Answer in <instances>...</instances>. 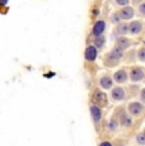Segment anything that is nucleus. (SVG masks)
Segmentation results:
<instances>
[{
	"instance_id": "f257e3e1",
	"label": "nucleus",
	"mask_w": 145,
	"mask_h": 146,
	"mask_svg": "<svg viewBox=\"0 0 145 146\" xmlns=\"http://www.w3.org/2000/svg\"><path fill=\"white\" fill-rule=\"evenodd\" d=\"M125 56V51L121 48H118L117 46H115L110 52H107L103 57V62L106 66L108 67H113L116 65H118V62L124 58Z\"/></svg>"
},
{
	"instance_id": "f03ea898",
	"label": "nucleus",
	"mask_w": 145,
	"mask_h": 146,
	"mask_svg": "<svg viewBox=\"0 0 145 146\" xmlns=\"http://www.w3.org/2000/svg\"><path fill=\"white\" fill-rule=\"evenodd\" d=\"M113 114L120 119L122 128H130L134 123V117L131 116L127 111V108H122V107H117L113 112Z\"/></svg>"
},
{
	"instance_id": "7ed1b4c3",
	"label": "nucleus",
	"mask_w": 145,
	"mask_h": 146,
	"mask_svg": "<svg viewBox=\"0 0 145 146\" xmlns=\"http://www.w3.org/2000/svg\"><path fill=\"white\" fill-rule=\"evenodd\" d=\"M127 111H129V113L131 114L132 117H140L141 114L144 113L145 111V106H144V102H130L129 104H127Z\"/></svg>"
},
{
	"instance_id": "20e7f679",
	"label": "nucleus",
	"mask_w": 145,
	"mask_h": 146,
	"mask_svg": "<svg viewBox=\"0 0 145 146\" xmlns=\"http://www.w3.org/2000/svg\"><path fill=\"white\" fill-rule=\"evenodd\" d=\"M129 75H130V80L132 83H139V81L145 79V69L140 66H132L129 70Z\"/></svg>"
},
{
	"instance_id": "39448f33",
	"label": "nucleus",
	"mask_w": 145,
	"mask_h": 146,
	"mask_svg": "<svg viewBox=\"0 0 145 146\" xmlns=\"http://www.w3.org/2000/svg\"><path fill=\"white\" fill-rule=\"evenodd\" d=\"M126 90L122 86H113L111 89V94L110 98L112 102H122V100L126 99Z\"/></svg>"
},
{
	"instance_id": "423d86ee",
	"label": "nucleus",
	"mask_w": 145,
	"mask_h": 146,
	"mask_svg": "<svg viewBox=\"0 0 145 146\" xmlns=\"http://www.w3.org/2000/svg\"><path fill=\"white\" fill-rule=\"evenodd\" d=\"M89 112H90V117H92V119H93V122L96 123V125H98L103 118L101 106L96 104V103H92V104L89 106Z\"/></svg>"
},
{
	"instance_id": "0eeeda50",
	"label": "nucleus",
	"mask_w": 145,
	"mask_h": 146,
	"mask_svg": "<svg viewBox=\"0 0 145 146\" xmlns=\"http://www.w3.org/2000/svg\"><path fill=\"white\" fill-rule=\"evenodd\" d=\"M113 83H115V79H113V76H110L108 74H103L102 76H99V79H98L99 88L104 89V90L112 89L113 88Z\"/></svg>"
},
{
	"instance_id": "6e6552de",
	"label": "nucleus",
	"mask_w": 145,
	"mask_h": 146,
	"mask_svg": "<svg viewBox=\"0 0 145 146\" xmlns=\"http://www.w3.org/2000/svg\"><path fill=\"white\" fill-rule=\"evenodd\" d=\"M106 28H107L106 21H103V19H98V21L93 24V28H92V36H93V38L104 35Z\"/></svg>"
},
{
	"instance_id": "1a4fd4ad",
	"label": "nucleus",
	"mask_w": 145,
	"mask_h": 146,
	"mask_svg": "<svg viewBox=\"0 0 145 146\" xmlns=\"http://www.w3.org/2000/svg\"><path fill=\"white\" fill-rule=\"evenodd\" d=\"M93 102L98 106L106 107L108 104V99H107V94L103 93L101 89H96L93 92Z\"/></svg>"
},
{
	"instance_id": "9d476101",
	"label": "nucleus",
	"mask_w": 145,
	"mask_h": 146,
	"mask_svg": "<svg viewBox=\"0 0 145 146\" xmlns=\"http://www.w3.org/2000/svg\"><path fill=\"white\" fill-rule=\"evenodd\" d=\"M98 57V48L94 44H89L84 51V58L88 62H94Z\"/></svg>"
},
{
	"instance_id": "9b49d317",
	"label": "nucleus",
	"mask_w": 145,
	"mask_h": 146,
	"mask_svg": "<svg viewBox=\"0 0 145 146\" xmlns=\"http://www.w3.org/2000/svg\"><path fill=\"white\" fill-rule=\"evenodd\" d=\"M113 79L117 84H126L130 80V75L125 69H120L113 74Z\"/></svg>"
},
{
	"instance_id": "f8f14e48",
	"label": "nucleus",
	"mask_w": 145,
	"mask_h": 146,
	"mask_svg": "<svg viewBox=\"0 0 145 146\" xmlns=\"http://www.w3.org/2000/svg\"><path fill=\"white\" fill-rule=\"evenodd\" d=\"M120 17L122 18V21H131L135 15V9L134 7H130V5H126V7H122L121 9L118 10Z\"/></svg>"
},
{
	"instance_id": "ddd939ff",
	"label": "nucleus",
	"mask_w": 145,
	"mask_h": 146,
	"mask_svg": "<svg viewBox=\"0 0 145 146\" xmlns=\"http://www.w3.org/2000/svg\"><path fill=\"white\" fill-rule=\"evenodd\" d=\"M115 46H117L118 48L124 50V51H126V50H129L131 46H132V42H131L130 38H127L126 36H120V37L116 38L115 41Z\"/></svg>"
},
{
	"instance_id": "4468645a",
	"label": "nucleus",
	"mask_w": 145,
	"mask_h": 146,
	"mask_svg": "<svg viewBox=\"0 0 145 146\" xmlns=\"http://www.w3.org/2000/svg\"><path fill=\"white\" fill-rule=\"evenodd\" d=\"M143 22L140 21H131L129 23V33L132 36H136V35H140L143 32Z\"/></svg>"
},
{
	"instance_id": "2eb2a0df",
	"label": "nucleus",
	"mask_w": 145,
	"mask_h": 146,
	"mask_svg": "<svg viewBox=\"0 0 145 146\" xmlns=\"http://www.w3.org/2000/svg\"><path fill=\"white\" fill-rule=\"evenodd\" d=\"M113 33L116 35V37L129 35V23H126V22H120V23H117Z\"/></svg>"
},
{
	"instance_id": "dca6fc26",
	"label": "nucleus",
	"mask_w": 145,
	"mask_h": 146,
	"mask_svg": "<svg viewBox=\"0 0 145 146\" xmlns=\"http://www.w3.org/2000/svg\"><path fill=\"white\" fill-rule=\"evenodd\" d=\"M120 127H121L120 119L117 118L115 114H112V117H111V118L108 119V122H107V130L110 131V132H117Z\"/></svg>"
},
{
	"instance_id": "f3484780",
	"label": "nucleus",
	"mask_w": 145,
	"mask_h": 146,
	"mask_svg": "<svg viewBox=\"0 0 145 146\" xmlns=\"http://www.w3.org/2000/svg\"><path fill=\"white\" fill-rule=\"evenodd\" d=\"M93 44H94V46H96L98 50H102L103 47H104V44H106V37H104V35L98 36V37H94Z\"/></svg>"
},
{
	"instance_id": "a211bd4d",
	"label": "nucleus",
	"mask_w": 145,
	"mask_h": 146,
	"mask_svg": "<svg viewBox=\"0 0 145 146\" xmlns=\"http://www.w3.org/2000/svg\"><path fill=\"white\" fill-rule=\"evenodd\" d=\"M135 141L138 145H145V132L143 131V132H139L138 135L135 136Z\"/></svg>"
},
{
	"instance_id": "6ab92c4d",
	"label": "nucleus",
	"mask_w": 145,
	"mask_h": 146,
	"mask_svg": "<svg viewBox=\"0 0 145 146\" xmlns=\"http://www.w3.org/2000/svg\"><path fill=\"white\" fill-rule=\"evenodd\" d=\"M136 57L140 62H145V47H140L136 52Z\"/></svg>"
},
{
	"instance_id": "aec40b11",
	"label": "nucleus",
	"mask_w": 145,
	"mask_h": 146,
	"mask_svg": "<svg viewBox=\"0 0 145 146\" xmlns=\"http://www.w3.org/2000/svg\"><path fill=\"white\" fill-rule=\"evenodd\" d=\"M115 1V4L117 5V7L122 8V7H126V5H129L131 3V0H113Z\"/></svg>"
},
{
	"instance_id": "412c9836",
	"label": "nucleus",
	"mask_w": 145,
	"mask_h": 146,
	"mask_svg": "<svg viewBox=\"0 0 145 146\" xmlns=\"http://www.w3.org/2000/svg\"><path fill=\"white\" fill-rule=\"evenodd\" d=\"M111 22H112V23H115V24L120 23V22H122V18L120 17V13H118V12L115 13L112 17H111Z\"/></svg>"
},
{
	"instance_id": "4be33fe9",
	"label": "nucleus",
	"mask_w": 145,
	"mask_h": 146,
	"mask_svg": "<svg viewBox=\"0 0 145 146\" xmlns=\"http://www.w3.org/2000/svg\"><path fill=\"white\" fill-rule=\"evenodd\" d=\"M138 13H139V15L140 17H145V1H143L138 7Z\"/></svg>"
},
{
	"instance_id": "5701e85b",
	"label": "nucleus",
	"mask_w": 145,
	"mask_h": 146,
	"mask_svg": "<svg viewBox=\"0 0 145 146\" xmlns=\"http://www.w3.org/2000/svg\"><path fill=\"white\" fill-rule=\"evenodd\" d=\"M139 98H140L141 102L145 103V88H143V89L140 90V93H139Z\"/></svg>"
},
{
	"instance_id": "b1692460",
	"label": "nucleus",
	"mask_w": 145,
	"mask_h": 146,
	"mask_svg": "<svg viewBox=\"0 0 145 146\" xmlns=\"http://www.w3.org/2000/svg\"><path fill=\"white\" fill-rule=\"evenodd\" d=\"M143 1H145V0H131V4H132V7H134V5L139 7V5H140Z\"/></svg>"
},
{
	"instance_id": "393cba45",
	"label": "nucleus",
	"mask_w": 145,
	"mask_h": 146,
	"mask_svg": "<svg viewBox=\"0 0 145 146\" xmlns=\"http://www.w3.org/2000/svg\"><path fill=\"white\" fill-rule=\"evenodd\" d=\"M99 145H101V146L102 145H110V146H112V142H111V141H102Z\"/></svg>"
},
{
	"instance_id": "a878e982",
	"label": "nucleus",
	"mask_w": 145,
	"mask_h": 146,
	"mask_svg": "<svg viewBox=\"0 0 145 146\" xmlns=\"http://www.w3.org/2000/svg\"><path fill=\"white\" fill-rule=\"evenodd\" d=\"M1 3H3V5H5L7 4V0H1Z\"/></svg>"
},
{
	"instance_id": "bb28decb",
	"label": "nucleus",
	"mask_w": 145,
	"mask_h": 146,
	"mask_svg": "<svg viewBox=\"0 0 145 146\" xmlns=\"http://www.w3.org/2000/svg\"><path fill=\"white\" fill-rule=\"evenodd\" d=\"M144 132H145V128H144Z\"/></svg>"
}]
</instances>
